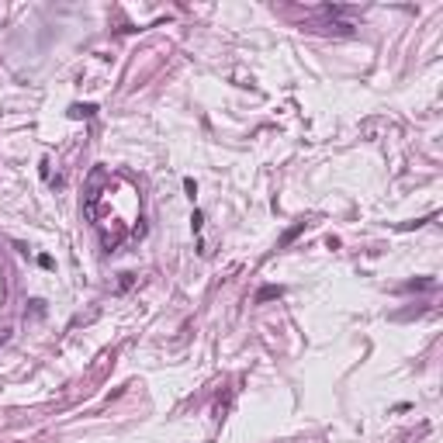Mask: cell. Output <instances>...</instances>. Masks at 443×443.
<instances>
[{
	"mask_svg": "<svg viewBox=\"0 0 443 443\" xmlns=\"http://www.w3.org/2000/svg\"><path fill=\"white\" fill-rule=\"evenodd\" d=\"M284 295V288L281 284H263L260 291H256V305H263V301H274V298Z\"/></svg>",
	"mask_w": 443,
	"mask_h": 443,
	"instance_id": "6da1fadb",
	"label": "cell"
},
{
	"mask_svg": "<svg viewBox=\"0 0 443 443\" xmlns=\"http://www.w3.org/2000/svg\"><path fill=\"white\" fill-rule=\"evenodd\" d=\"M94 111H97L94 104H73V114H76V118H90Z\"/></svg>",
	"mask_w": 443,
	"mask_h": 443,
	"instance_id": "7a4b0ae2",
	"label": "cell"
},
{
	"mask_svg": "<svg viewBox=\"0 0 443 443\" xmlns=\"http://www.w3.org/2000/svg\"><path fill=\"white\" fill-rule=\"evenodd\" d=\"M301 228H305V222H298L295 228H288V232H284V239H281V242H291V239H295L298 232H301Z\"/></svg>",
	"mask_w": 443,
	"mask_h": 443,
	"instance_id": "3957f363",
	"label": "cell"
},
{
	"mask_svg": "<svg viewBox=\"0 0 443 443\" xmlns=\"http://www.w3.org/2000/svg\"><path fill=\"white\" fill-rule=\"evenodd\" d=\"M201 222H205V215H201V212H194V215H191V228H194V232H201Z\"/></svg>",
	"mask_w": 443,
	"mask_h": 443,
	"instance_id": "277c9868",
	"label": "cell"
},
{
	"mask_svg": "<svg viewBox=\"0 0 443 443\" xmlns=\"http://www.w3.org/2000/svg\"><path fill=\"white\" fill-rule=\"evenodd\" d=\"M184 191H187V194H191V198H194V194H198V187H194V180H191V177H184Z\"/></svg>",
	"mask_w": 443,
	"mask_h": 443,
	"instance_id": "5b68a950",
	"label": "cell"
}]
</instances>
